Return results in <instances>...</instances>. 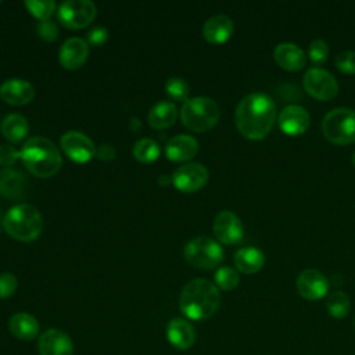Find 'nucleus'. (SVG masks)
<instances>
[{
    "label": "nucleus",
    "instance_id": "f257e3e1",
    "mask_svg": "<svg viewBox=\"0 0 355 355\" xmlns=\"http://www.w3.org/2000/svg\"><path fill=\"white\" fill-rule=\"evenodd\" d=\"M276 115L275 100L263 92H254L240 100L234 121L237 129L245 137L262 139L272 129Z\"/></svg>",
    "mask_w": 355,
    "mask_h": 355
},
{
    "label": "nucleus",
    "instance_id": "f03ea898",
    "mask_svg": "<svg viewBox=\"0 0 355 355\" xmlns=\"http://www.w3.org/2000/svg\"><path fill=\"white\" fill-rule=\"evenodd\" d=\"M220 304V294L207 279H193L182 290L179 298L180 312L191 320L211 318Z\"/></svg>",
    "mask_w": 355,
    "mask_h": 355
},
{
    "label": "nucleus",
    "instance_id": "7ed1b4c3",
    "mask_svg": "<svg viewBox=\"0 0 355 355\" xmlns=\"http://www.w3.org/2000/svg\"><path fill=\"white\" fill-rule=\"evenodd\" d=\"M19 157L31 173L43 179L54 176L62 164L61 154L55 144L40 136L28 139L22 146Z\"/></svg>",
    "mask_w": 355,
    "mask_h": 355
},
{
    "label": "nucleus",
    "instance_id": "20e7f679",
    "mask_svg": "<svg viewBox=\"0 0 355 355\" xmlns=\"http://www.w3.org/2000/svg\"><path fill=\"white\" fill-rule=\"evenodd\" d=\"M4 230L18 241L36 240L43 229L40 212L29 204H18L10 208L3 218Z\"/></svg>",
    "mask_w": 355,
    "mask_h": 355
},
{
    "label": "nucleus",
    "instance_id": "39448f33",
    "mask_svg": "<svg viewBox=\"0 0 355 355\" xmlns=\"http://www.w3.org/2000/svg\"><path fill=\"white\" fill-rule=\"evenodd\" d=\"M219 105L209 97L198 96L183 103L180 119L183 125L194 132L209 130L219 119Z\"/></svg>",
    "mask_w": 355,
    "mask_h": 355
},
{
    "label": "nucleus",
    "instance_id": "423d86ee",
    "mask_svg": "<svg viewBox=\"0 0 355 355\" xmlns=\"http://www.w3.org/2000/svg\"><path fill=\"white\" fill-rule=\"evenodd\" d=\"M324 136L336 144H348L355 140V111L347 107L330 110L323 121Z\"/></svg>",
    "mask_w": 355,
    "mask_h": 355
},
{
    "label": "nucleus",
    "instance_id": "0eeeda50",
    "mask_svg": "<svg viewBox=\"0 0 355 355\" xmlns=\"http://www.w3.org/2000/svg\"><path fill=\"white\" fill-rule=\"evenodd\" d=\"M186 261L200 269H214L223 259L222 247L208 236H197L183 250Z\"/></svg>",
    "mask_w": 355,
    "mask_h": 355
},
{
    "label": "nucleus",
    "instance_id": "6e6552de",
    "mask_svg": "<svg viewBox=\"0 0 355 355\" xmlns=\"http://www.w3.org/2000/svg\"><path fill=\"white\" fill-rule=\"evenodd\" d=\"M96 17V6L90 0H67L57 11L58 21L69 29H80Z\"/></svg>",
    "mask_w": 355,
    "mask_h": 355
},
{
    "label": "nucleus",
    "instance_id": "1a4fd4ad",
    "mask_svg": "<svg viewBox=\"0 0 355 355\" xmlns=\"http://www.w3.org/2000/svg\"><path fill=\"white\" fill-rule=\"evenodd\" d=\"M305 90L319 100H330L338 92V83L336 78L324 68L312 67L306 69L304 75Z\"/></svg>",
    "mask_w": 355,
    "mask_h": 355
},
{
    "label": "nucleus",
    "instance_id": "9d476101",
    "mask_svg": "<svg viewBox=\"0 0 355 355\" xmlns=\"http://www.w3.org/2000/svg\"><path fill=\"white\" fill-rule=\"evenodd\" d=\"M207 180L208 169L198 162H190L179 166L172 176L175 187L184 193H193L200 190L207 183Z\"/></svg>",
    "mask_w": 355,
    "mask_h": 355
},
{
    "label": "nucleus",
    "instance_id": "9b49d317",
    "mask_svg": "<svg viewBox=\"0 0 355 355\" xmlns=\"http://www.w3.org/2000/svg\"><path fill=\"white\" fill-rule=\"evenodd\" d=\"M295 286H297L298 294L302 298L309 300V301L320 300L329 291L327 277L324 276V273H322L320 270L313 269V268L304 269L298 275Z\"/></svg>",
    "mask_w": 355,
    "mask_h": 355
},
{
    "label": "nucleus",
    "instance_id": "f8f14e48",
    "mask_svg": "<svg viewBox=\"0 0 355 355\" xmlns=\"http://www.w3.org/2000/svg\"><path fill=\"white\" fill-rule=\"evenodd\" d=\"M212 227L216 239L223 244H236L244 237V227L240 218L227 209L218 212Z\"/></svg>",
    "mask_w": 355,
    "mask_h": 355
},
{
    "label": "nucleus",
    "instance_id": "ddd939ff",
    "mask_svg": "<svg viewBox=\"0 0 355 355\" xmlns=\"http://www.w3.org/2000/svg\"><path fill=\"white\" fill-rule=\"evenodd\" d=\"M61 148L75 162H87L94 154L96 147L93 141L83 133L69 130L61 137Z\"/></svg>",
    "mask_w": 355,
    "mask_h": 355
},
{
    "label": "nucleus",
    "instance_id": "4468645a",
    "mask_svg": "<svg viewBox=\"0 0 355 355\" xmlns=\"http://www.w3.org/2000/svg\"><path fill=\"white\" fill-rule=\"evenodd\" d=\"M37 348L40 355H73V343L71 337L58 329L43 331L39 337Z\"/></svg>",
    "mask_w": 355,
    "mask_h": 355
},
{
    "label": "nucleus",
    "instance_id": "2eb2a0df",
    "mask_svg": "<svg viewBox=\"0 0 355 355\" xmlns=\"http://www.w3.org/2000/svg\"><path fill=\"white\" fill-rule=\"evenodd\" d=\"M277 122L284 133L301 135L308 129L311 116L304 107L298 104H288L279 112Z\"/></svg>",
    "mask_w": 355,
    "mask_h": 355
},
{
    "label": "nucleus",
    "instance_id": "dca6fc26",
    "mask_svg": "<svg viewBox=\"0 0 355 355\" xmlns=\"http://www.w3.org/2000/svg\"><path fill=\"white\" fill-rule=\"evenodd\" d=\"M89 57V46L80 37H71L64 42L60 49L58 60L60 64L69 71L80 68Z\"/></svg>",
    "mask_w": 355,
    "mask_h": 355
},
{
    "label": "nucleus",
    "instance_id": "f3484780",
    "mask_svg": "<svg viewBox=\"0 0 355 355\" xmlns=\"http://www.w3.org/2000/svg\"><path fill=\"white\" fill-rule=\"evenodd\" d=\"M0 97L11 105H24L33 100L35 87L24 79L12 78L0 85Z\"/></svg>",
    "mask_w": 355,
    "mask_h": 355
},
{
    "label": "nucleus",
    "instance_id": "a211bd4d",
    "mask_svg": "<svg viewBox=\"0 0 355 355\" xmlns=\"http://www.w3.org/2000/svg\"><path fill=\"white\" fill-rule=\"evenodd\" d=\"M166 338L176 349L184 351L194 344L196 331L186 319L175 318L166 326Z\"/></svg>",
    "mask_w": 355,
    "mask_h": 355
},
{
    "label": "nucleus",
    "instance_id": "6ab92c4d",
    "mask_svg": "<svg viewBox=\"0 0 355 355\" xmlns=\"http://www.w3.org/2000/svg\"><path fill=\"white\" fill-rule=\"evenodd\" d=\"M198 151L197 140L190 135H178L172 137L165 146V155L173 162H183L191 159Z\"/></svg>",
    "mask_w": 355,
    "mask_h": 355
},
{
    "label": "nucleus",
    "instance_id": "aec40b11",
    "mask_svg": "<svg viewBox=\"0 0 355 355\" xmlns=\"http://www.w3.org/2000/svg\"><path fill=\"white\" fill-rule=\"evenodd\" d=\"M233 21L225 14H215L209 17L202 26V36L207 42L219 44L226 42L233 33Z\"/></svg>",
    "mask_w": 355,
    "mask_h": 355
},
{
    "label": "nucleus",
    "instance_id": "412c9836",
    "mask_svg": "<svg viewBox=\"0 0 355 355\" xmlns=\"http://www.w3.org/2000/svg\"><path fill=\"white\" fill-rule=\"evenodd\" d=\"M273 55L276 62L287 71H298L306 61L304 50L291 42L279 43L273 50Z\"/></svg>",
    "mask_w": 355,
    "mask_h": 355
},
{
    "label": "nucleus",
    "instance_id": "4be33fe9",
    "mask_svg": "<svg viewBox=\"0 0 355 355\" xmlns=\"http://www.w3.org/2000/svg\"><path fill=\"white\" fill-rule=\"evenodd\" d=\"M8 329L14 337L22 341H29L39 334V322L31 313L18 312L10 318Z\"/></svg>",
    "mask_w": 355,
    "mask_h": 355
},
{
    "label": "nucleus",
    "instance_id": "5701e85b",
    "mask_svg": "<svg viewBox=\"0 0 355 355\" xmlns=\"http://www.w3.org/2000/svg\"><path fill=\"white\" fill-rule=\"evenodd\" d=\"M265 263V254L258 247L247 245L236 251L234 265L243 273H254Z\"/></svg>",
    "mask_w": 355,
    "mask_h": 355
},
{
    "label": "nucleus",
    "instance_id": "b1692460",
    "mask_svg": "<svg viewBox=\"0 0 355 355\" xmlns=\"http://www.w3.org/2000/svg\"><path fill=\"white\" fill-rule=\"evenodd\" d=\"M26 187L25 176L14 169L0 171V194L10 200L22 197Z\"/></svg>",
    "mask_w": 355,
    "mask_h": 355
},
{
    "label": "nucleus",
    "instance_id": "393cba45",
    "mask_svg": "<svg viewBox=\"0 0 355 355\" xmlns=\"http://www.w3.org/2000/svg\"><path fill=\"white\" fill-rule=\"evenodd\" d=\"M178 118L176 105L171 101L157 103L148 112V123L154 129H165L175 123Z\"/></svg>",
    "mask_w": 355,
    "mask_h": 355
},
{
    "label": "nucleus",
    "instance_id": "a878e982",
    "mask_svg": "<svg viewBox=\"0 0 355 355\" xmlns=\"http://www.w3.org/2000/svg\"><path fill=\"white\" fill-rule=\"evenodd\" d=\"M29 130L28 121L19 114H10L3 119L1 133L10 143L22 141Z\"/></svg>",
    "mask_w": 355,
    "mask_h": 355
},
{
    "label": "nucleus",
    "instance_id": "bb28decb",
    "mask_svg": "<svg viewBox=\"0 0 355 355\" xmlns=\"http://www.w3.org/2000/svg\"><path fill=\"white\" fill-rule=\"evenodd\" d=\"M326 308L329 311V313L336 318V319H341L345 318L349 312V298L348 295L341 291V290H336L331 291L327 295L326 300Z\"/></svg>",
    "mask_w": 355,
    "mask_h": 355
},
{
    "label": "nucleus",
    "instance_id": "cd10ccee",
    "mask_svg": "<svg viewBox=\"0 0 355 355\" xmlns=\"http://www.w3.org/2000/svg\"><path fill=\"white\" fill-rule=\"evenodd\" d=\"M133 155L139 162H143V164L154 162L159 155V146L153 139H148V137L141 139L136 141L133 147Z\"/></svg>",
    "mask_w": 355,
    "mask_h": 355
},
{
    "label": "nucleus",
    "instance_id": "c85d7f7f",
    "mask_svg": "<svg viewBox=\"0 0 355 355\" xmlns=\"http://www.w3.org/2000/svg\"><path fill=\"white\" fill-rule=\"evenodd\" d=\"M165 92L172 100L186 101V100H189L190 87H189V83L184 79H182L179 76H173V78H169L166 80Z\"/></svg>",
    "mask_w": 355,
    "mask_h": 355
},
{
    "label": "nucleus",
    "instance_id": "c756f323",
    "mask_svg": "<svg viewBox=\"0 0 355 355\" xmlns=\"http://www.w3.org/2000/svg\"><path fill=\"white\" fill-rule=\"evenodd\" d=\"M215 283L219 288L225 290V291H229V290H233L237 287L239 282H240V277H239V273L230 268V266H220L216 272H215Z\"/></svg>",
    "mask_w": 355,
    "mask_h": 355
},
{
    "label": "nucleus",
    "instance_id": "7c9ffc66",
    "mask_svg": "<svg viewBox=\"0 0 355 355\" xmlns=\"http://www.w3.org/2000/svg\"><path fill=\"white\" fill-rule=\"evenodd\" d=\"M25 7L28 11L36 17L40 21H46L51 17V14L55 10V3L53 0H44V1H37V0H26Z\"/></svg>",
    "mask_w": 355,
    "mask_h": 355
},
{
    "label": "nucleus",
    "instance_id": "2f4dec72",
    "mask_svg": "<svg viewBox=\"0 0 355 355\" xmlns=\"http://www.w3.org/2000/svg\"><path fill=\"white\" fill-rule=\"evenodd\" d=\"M308 55H309L311 61H313L315 64H323L329 55L327 43L320 37L311 40V43L308 46Z\"/></svg>",
    "mask_w": 355,
    "mask_h": 355
},
{
    "label": "nucleus",
    "instance_id": "473e14b6",
    "mask_svg": "<svg viewBox=\"0 0 355 355\" xmlns=\"http://www.w3.org/2000/svg\"><path fill=\"white\" fill-rule=\"evenodd\" d=\"M336 65L340 71L347 73H355V51L345 50L336 55Z\"/></svg>",
    "mask_w": 355,
    "mask_h": 355
},
{
    "label": "nucleus",
    "instance_id": "72a5a7b5",
    "mask_svg": "<svg viewBox=\"0 0 355 355\" xmlns=\"http://www.w3.org/2000/svg\"><path fill=\"white\" fill-rule=\"evenodd\" d=\"M17 287H18V282L12 273L10 272L0 273V300L12 295Z\"/></svg>",
    "mask_w": 355,
    "mask_h": 355
},
{
    "label": "nucleus",
    "instance_id": "f704fd0d",
    "mask_svg": "<svg viewBox=\"0 0 355 355\" xmlns=\"http://www.w3.org/2000/svg\"><path fill=\"white\" fill-rule=\"evenodd\" d=\"M37 29V35L44 40V42H54L58 36V29H57V25L50 21V19H46V21H40L36 26Z\"/></svg>",
    "mask_w": 355,
    "mask_h": 355
},
{
    "label": "nucleus",
    "instance_id": "c9c22d12",
    "mask_svg": "<svg viewBox=\"0 0 355 355\" xmlns=\"http://www.w3.org/2000/svg\"><path fill=\"white\" fill-rule=\"evenodd\" d=\"M19 157L18 150L11 144H1L0 146V165L1 166H11Z\"/></svg>",
    "mask_w": 355,
    "mask_h": 355
},
{
    "label": "nucleus",
    "instance_id": "e433bc0d",
    "mask_svg": "<svg viewBox=\"0 0 355 355\" xmlns=\"http://www.w3.org/2000/svg\"><path fill=\"white\" fill-rule=\"evenodd\" d=\"M107 39H108V32L103 26H94L86 35V40L92 46H101L107 42Z\"/></svg>",
    "mask_w": 355,
    "mask_h": 355
},
{
    "label": "nucleus",
    "instance_id": "4c0bfd02",
    "mask_svg": "<svg viewBox=\"0 0 355 355\" xmlns=\"http://www.w3.org/2000/svg\"><path fill=\"white\" fill-rule=\"evenodd\" d=\"M96 155L101 159H105V161H110L115 157V150L110 146V144H103L100 146L97 150H96Z\"/></svg>",
    "mask_w": 355,
    "mask_h": 355
},
{
    "label": "nucleus",
    "instance_id": "58836bf2",
    "mask_svg": "<svg viewBox=\"0 0 355 355\" xmlns=\"http://www.w3.org/2000/svg\"><path fill=\"white\" fill-rule=\"evenodd\" d=\"M352 162H354V165H355V151H354V154H352Z\"/></svg>",
    "mask_w": 355,
    "mask_h": 355
},
{
    "label": "nucleus",
    "instance_id": "ea45409f",
    "mask_svg": "<svg viewBox=\"0 0 355 355\" xmlns=\"http://www.w3.org/2000/svg\"><path fill=\"white\" fill-rule=\"evenodd\" d=\"M354 324H355V320H354Z\"/></svg>",
    "mask_w": 355,
    "mask_h": 355
}]
</instances>
